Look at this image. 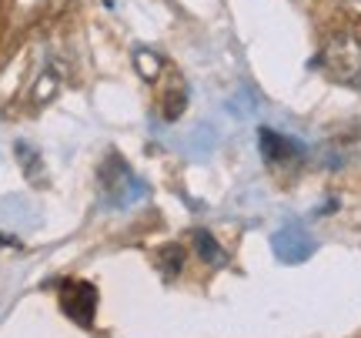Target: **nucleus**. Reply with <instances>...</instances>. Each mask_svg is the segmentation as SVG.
I'll return each mask as SVG.
<instances>
[{"label":"nucleus","instance_id":"4","mask_svg":"<svg viewBox=\"0 0 361 338\" xmlns=\"http://www.w3.org/2000/svg\"><path fill=\"white\" fill-rule=\"evenodd\" d=\"M194 245L201 251V258L211 261V265H221V261H224V251H221L218 241H214L207 231H194Z\"/></svg>","mask_w":361,"mask_h":338},{"label":"nucleus","instance_id":"3","mask_svg":"<svg viewBox=\"0 0 361 338\" xmlns=\"http://www.w3.org/2000/svg\"><path fill=\"white\" fill-rule=\"evenodd\" d=\"M258 144L268 161H291V157L301 155V147L291 138H284V134H278V131H271V128H261Z\"/></svg>","mask_w":361,"mask_h":338},{"label":"nucleus","instance_id":"1","mask_svg":"<svg viewBox=\"0 0 361 338\" xmlns=\"http://www.w3.org/2000/svg\"><path fill=\"white\" fill-rule=\"evenodd\" d=\"M318 64L331 80L361 91V40L355 34H348V30L331 34L318 54Z\"/></svg>","mask_w":361,"mask_h":338},{"label":"nucleus","instance_id":"2","mask_svg":"<svg viewBox=\"0 0 361 338\" xmlns=\"http://www.w3.org/2000/svg\"><path fill=\"white\" fill-rule=\"evenodd\" d=\"M61 308L71 322H78L80 328H90L94 312H97V288L90 282H67L61 288Z\"/></svg>","mask_w":361,"mask_h":338},{"label":"nucleus","instance_id":"5","mask_svg":"<svg viewBox=\"0 0 361 338\" xmlns=\"http://www.w3.org/2000/svg\"><path fill=\"white\" fill-rule=\"evenodd\" d=\"M345 13L355 17V20H361V0H345Z\"/></svg>","mask_w":361,"mask_h":338}]
</instances>
